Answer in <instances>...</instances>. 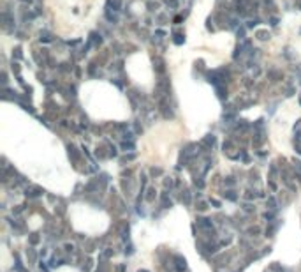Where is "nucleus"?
Instances as JSON below:
<instances>
[{"label":"nucleus","instance_id":"nucleus-6","mask_svg":"<svg viewBox=\"0 0 301 272\" xmlns=\"http://www.w3.org/2000/svg\"><path fill=\"white\" fill-rule=\"evenodd\" d=\"M183 41H185V37H183V36H176V37H174V42H176V44H181Z\"/></svg>","mask_w":301,"mask_h":272},{"label":"nucleus","instance_id":"nucleus-3","mask_svg":"<svg viewBox=\"0 0 301 272\" xmlns=\"http://www.w3.org/2000/svg\"><path fill=\"white\" fill-rule=\"evenodd\" d=\"M109 4L113 5L114 11H120V7H122V0H109Z\"/></svg>","mask_w":301,"mask_h":272},{"label":"nucleus","instance_id":"nucleus-1","mask_svg":"<svg viewBox=\"0 0 301 272\" xmlns=\"http://www.w3.org/2000/svg\"><path fill=\"white\" fill-rule=\"evenodd\" d=\"M153 64H155V69L159 71V73H164V60L160 57H157V58H153Z\"/></svg>","mask_w":301,"mask_h":272},{"label":"nucleus","instance_id":"nucleus-7","mask_svg":"<svg viewBox=\"0 0 301 272\" xmlns=\"http://www.w3.org/2000/svg\"><path fill=\"white\" fill-rule=\"evenodd\" d=\"M13 71H14V73H19V65L18 64H13Z\"/></svg>","mask_w":301,"mask_h":272},{"label":"nucleus","instance_id":"nucleus-2","mask_svg":"<svg viewBox=\"0 0 301 272\" xmlns=\"http://www.w3.org/2000/svg\"><path fill=\"white\" fill-rule=\"evenodd\" d=\"M257 39H261V41H266V39H269V34H268L266 30H259V32H257Z\"/></svg>","mask_w":301,"mask_h":272},{"label":"nucleus","instance_id":"nucleus-5","mask_svg":"<svg viewBox=\"0 0 301 272\" xmlns=\"http://www.w3.org/2000/svg\"><path fill=\"white\" fill-rule=\"evenodd\" d=\"M166 4H167V7H178V2H176V0H167Z\"/></svg>","mask_w":301,"mask_h":272},{"label":"nucleus","instance_id":"nucleus-4","mask_svg":"<svg viewBox=\"0 0 301 272\" xmlns=\"http://www.w3.org/2000/svg\"><path fill=\"white\" fill-rule=\"evenodd\" d=\"M13 55H14V57H16V58H23V55H21V48H16Z\"/></svg>","mask_w":301,"mask_h":272}]
</instances>
